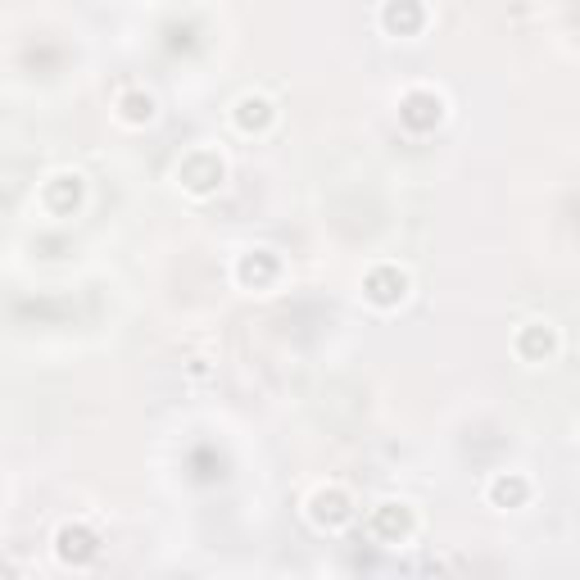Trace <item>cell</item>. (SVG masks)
I'll return each instance as SVG.
<instances>
[{"instance_id":"1","label":"cell","mask_w":580,"mask_h":580,"mask_svg":"<svg viewBox=\"0 0 580 580\" xmlns=\"http://www.w3.org/2000/svg\"><path fill=\"white\" fill-rule=\"evenodd\" d=\"M404 118L413 122V127H427V122L440 118V100H436V96H413V100L404 105Z\"/></svg>"},{"instance_id":"2","label":"cell","mask_w":580,"mask_h":580,"mask_svg":"<svg viewBox=\"0 0 580 580\" xmlns=\"http://www.w3.org/2000/svg\"><path fill=\"white\" fill-rule=\"evenodd\" d=\"M59 553H64V558L87 562L91 553H96V544H91V535H87V530H64V535H59Z\"/></svg>"},{"instance_id":"3","label":"cell","mask_w":580,"mask_h":580,"mask_svg":"<svg viewBox=\"0 0 580 580\" xmlns=\"http://www.w3.org/2000/svg\"><path fill=\"white\" fill-rule=\"evenodd\" d=\"M318 517L322 522H340V517H345V504H340L336 494H331V508H327V499H318Z\"/></svg>"},{"instance_id":"4","label":"cell","mask_w":580,"mask_h":580,"mask_svg":"<svg viewBox=\"0 0 580 580\" xmlns=\"http://www.w3.org/2000/svg\"><path fill=\"white\" fill-rule=\"evenodd\" d=\"M385 19H390V28H413V23H417V10H408V5L399 10V5H394V10L385 14Z\"/></svg>"},{"instance_id":"5","label":"cell","mask_w":580,"mask_h":580,"mask_svg":"<svg viewBox=\"0 0 580 580\" xmlns=\"http://www.w3.org/2000/svg\"><path fill=\"white\" fill-rule=\"evenodd\" d=\"M394 286H404V281H394V277H376V281H372V295L376 299H394Z\"/></svg>"},{"instance_id":"6","label":"cell","mask_w":580,"mask_h":580,"mask_svg":"<svg viewBox=\"0 0 580 580\" xmlns=\"http://www.w3.org/2000/svg\"><path fill=\"white\" fill-rule=\"evenodd\" d=\"M494 494H499V499H517V494H522V485H508V481H499V485H494Z\"/></svg>"},{"instance_id":"7","label":"cell","mask_w":580,"mask_h":580,"mask_svg":"<svg viewBox=\"0 0 580 580\" xmlns=\"http://www.w3.org/2000/svg\"><path fill=\"white\" fill-rule=\"evenodd\" d=\"M127 109H131V118H141V114L150 118V100H127Z\"/></svg>"}]
</instances>
